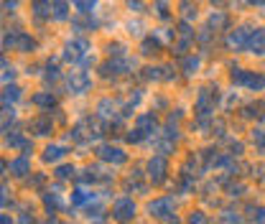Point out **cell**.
Listing matches in <instances>:
<instances>
[{
	"label": "cell",
	"mask_w": 265,
	"mask_h": 224,
	"mask_svg": "<svg viewBox=\"0 0 265 224\" xmlns=\"http://www.w3.org/2000/svg\"><path fill=\"white\" fill-rule=\"evenodd\" d=\"M16 77V71H13V66H8V61H3V79L6 82H11Z\"/></svg>",
	"instance_id": "cell-30"
},
{
	"label": "cell",
	"mask_w": 265,
	"mask_h": 224,
	"mask_svg": "<svg viewBox=\"0 0 265 224\" xmlns=\"http://www.w3.org/2000/svg\"><path fill=\"white\" fill-rule=\"evenodd\" d=\"M74 176V168L71 166H59L56 168V178H71Z\"/></svg>",
	"instance_id": "cell-27"
},
{
	"label": "cell",
	"mask_w": 265,
	"mask_h": 224,
	"mask_svg": "<svg viewBox=\"0 0 265 224\" xmlns=\"http://www.w3.org/2000/svg\"><path fill=\"white\" fill-rule=\"evenodd\" d=\"M212 3H219V0H212Z\"/></svg>",
	"instance_id": "cell-37"
},
{
	"label": "cell",
	"mask_w": 265,
	"mask_h": 224,
	"mask_svg": "<svg viewBox=\"0 0 265 224\" xmlns=\"http://www.w3.org/2000/svg\"><path fill=\"white\" fill-rule=\"evenodd\" d=\"M138 130L143 135H150V133L156 130V115H153V112H145V115L138 118Z\"/></svg>",
	"instance_id": "cell-12"
},
{
	"label": "cell",
	"mask_w": 265,
	"mask_h": 224,
	"mask_svg": "<svg viewBox=\"0 0 265 224\" xmlns=\"http://www.w3.org/2000/svg\"><path fill=\"white\" fill-rule=\"evenodd\" d=\"M214 99H217V89H202L199 92V99H197V112L199 115H209L214 109Z\"/></svg>",
	"instance_id": "cell-7"
},
{
	"label": "cell",
	"mask_w": 265,
	"mask_h": 224,
	"mask_svg": "<svg viewBox=\"0 0 265 224\" xmlns=\"http://www.w3.org/2000/svg\"><path fill=\"white\" fill-rule=\"evenodd\" d=\"M192 221H204V216H202V214L197 211V214H192Z\"/></svg>",
	"instance_id": "cell-35"
},
{
	"label": "cell",
	"mask_w": 265,
	"mask_h": 224,
	"mask_svg": "<svg viewBox=\"0 0 265 224\" xmlns=\"http://www.w3.org/2000/svg\"><path fill=\"white\" fill-rule=\"evenodd\" d=\"M123 51H125V46H120V44L110 46V54H115V56H123Z\"/></svg>",
	"instance_id": "cell-32"
},
{
	"label": "cell",
	"mask_w": 265,
	"mask_h": 224,
	"mask_svg": "<svg viewBox=\"0 0 265 224\" xmlns=\"http://www.w3.org/2000/svg\"><path fill=\"white\" fill-rule=\"evenodd\" d=\"M74 28H79V31H84V28H95V21H90V18H79V21H74Z\"/></svg>",
	"instance_id": "cell-29"
},
{
	"label": "cell",
	"mask_w": 265,
	"mask_h": 224,
	"mask_svg": "<svg viewBox=\"0 0 265 224\" xmlns=\"http://www.w3.org/2000/svg\"><path fill=\"white\" fill-rule=\"evenodd\" d=\"M97 156H100L102 161H110V163H115V166L125 163V153L120 151V148H112V145H102L100 151H97Z\"/></svg>",
	"instance_id": "cell-9"
},
{
	"label": "cell",
	"mask_w": 265,
	"mask_h": 224,
	"mask_svg": "<svg viewBox=\"0 0 265 224\" xmlns=\"http://www.w3.org/2000/svg\"><path fill=\"white\" fill-rule=\"evenodd\" d=\"M71 6L79 13H92V8L97 6V0H71Z\"/></svg>",
	"instance_id": "cell-20"
},
{
	"label": "cell",
	"mask_w": 265,
	"mask_h": 224,
	"mask_svg": "<svg viewBox=\"0 0 265 224\" xmlns=\"http://www.w3.org/2000/svg\"><path fill=\"white\" fill-rule=\"evenodd\" d=\"M66 87H69V94H84L90 89V77L84 71H69Z\"/></svg>",
	"instance_id": "cell-1"
},
{
	"label": "cell",
	"mask_w": 265,
	"mask_h": 224,
	"mask_svg": "<svg viewBox=\"0 0 265 224\" xmlns=\"http://www.w3.org/2000/svg\"><path fill=\"white\" fill-rule=\"evenodd\" d=\"M230 79H232L235 84H245V82H247V71H242V69H232Z\"/></svg>",
	"instance_id": "cell-26"
},
{
	"label": "cell",
	"mask_w": 265,
	"mask_h": 224,
	"mask_svg": "<svg viewBox=\"0 0 265 224\" xmlns=\"http://www.w3.org/2000/svg\"><path fill=\"white\" fill-rule=\"evenodd\" d=\"M150 216H158V219H173V211H171V201L168 199H156L153 204L148 206Z\"/></svg>",
	"instance_id": "cell-8"
},
{
	"label": "cell",
	"mask_w": 265,
	"mask_h": 224,
	"mask_svg": "<svg viewBox=\"0 0 265 224\" xmlns=\"http://www.w3.org/2000/svg\"><path fill=\"white\" fill-rule=\"evenodd\" d=\"M33 16L39 21H46L54 16V3L51 0H33Z\"/></svg>",
	"instance_id": "cell-11"
},
{
	"label": "cell",
	"mask_w": 265,
	"mask_h": 224,
	"mask_svg": "<svg viewBox=\"0 0 265 224\" xmlns=\"http://www.w3.org/2000/svg\"><path fill=\"white\" fill-rule=\"evenodd\" d=\"M16 49H18V51H33V49H36V41L31 39V36H26V33L21 31V33H18V39H16Z\"/></svg>",
	"instance_id": "cell-15"
},
{
	"label": "cell",
	"mask_w": 265,
	"mask_h": 224,
	"mask_svg": "<svg viewBox=\"0 0 265 224\" xmlns=\"http://www.w3.org/2000/svg\"><path fill=\"white\" fill-rule=\"evenodd\" d=\"M255 221H265V209H260V211L255 214Z\"/></svg>",
	"instance_id": "cell-34"
},
{
	"label": "cell",
	"mask_w": 265,
	"mask_h": 224,
	"mask_svg": "<svg viewBox=\"0 0 265 224\" xmlns=\"http://www.w3.org/2000/svg\"><path fill=\"white\" fill-rule=\"evenodd\" d=\"M197 69H199V59H197V56L184 59V74H194Z\"/></svg>",
	"instance_id": "cell-22"
},
{
	"label": "cell",
	"mask_w": 265,
	"mask_h": 224,
	"mask_svg": "<svg viewBox=\"0 0 265 224\" xmlns=\"http://www.w3.org/2000/svg\"><path fill=\"white\" fill-rule=\"evenodd\" d=\"M16 8H18L16 0H6V11H16Z\"/></svg>",
	"instance_id": "cell-33"
},
{
	"label": "cell",
	"mask_w": 265,
	"mask_h": 224,
	"mask_svg": "<svg viewBox=\"0 0 265 224\" xmlns=\"http://www.w3.org/2000/svg\"><path fill=\"white\" fill-rule=\"evenodd\" d=\"M69 8H66V0H54V18L56 21H66V13Z\"/></svg>",
	"instance_id": "cell-19"
},
{
	"label": "cell",
	"mask_w": 265,
	"mask_h": 224,
	"mask_svg": "<svg viewBox=\"0 0 265 224\" xmlns=\"http://www.w3.org/2000/svg\"><path fill=\"white\" fill-rule=\"evenodd\" d=\"M28 158H16V161H11V173L13 176H26L28 173Z\"/></svg>",
	"instance_id": "cell-16"
},
{
	"label": "cell",
	"mask_w": 265,
	"mask_h": 224,
	"mask_svg": "<svg viewBox=\"0 0 265 224\" xmlns=\"http://www.w3.org/2000/svg\"><path fill=\"white\" fill-rule=\"evenodd\" d=\"M64 153H66V151H64L61 145H49L46 151H44V161H46V163H56V161L64 158Z\"/></svg>",
	"instance_id": "cell-13"
},
{
	"label": "cell",
	"mask_w": 265,
	"mask_h": 224,
	"mask_svg": "<svg viewBox=\"0 0 265 224\" xmlns=\"http://www.w3.org/2000/svg\"><path fill=\"white\" fill-rule=\"evenodd\" d=\"M166 171H168V163L163 156H156L148 161V173H150V181L153 183H163L166 181Z\"/></svg>",
	"instance_id": "cell-2"
},
{
	"label": "cell",
	"mask_w": 265,
	"mask_h": 224,
	"mask_svg": "<svg viewBox=\"0 0 265 224\" xmlns=\"http://www.w3.org/2000/svg\"><path fill=\"white\" fill-rule=\"evenodd\" d=\"M92 199H95V194H87V191H82V189L71 194V204H74V206H82V204H87V201H92Z\"/></svg>",
	"instance_id": "cell-18"
},
{
	"label": "cell",
	"mask_w": 265,
	"mask_h": 224,
	"mask_svg": "<svg viewBox=\"0 0 265 224\" xmlns=\"http://www.w3.org/2000/svg\"><path fill=\"white\" fill-rule=\"evenodd\" d=\"M125 69H128V61H123V59H115V61H107V64H102L100 66V71H102V77H118V74H125Z\"/></svg>",
	"instance_id": "cell-10"
},
{
	"label": "cell",
	"mask_w": 265,
	"mask_h": 224,
	"mask_svg": "<svg viewBox=\"0 0 265 224\" xmlns=\"http://www.w3.org/2000/svg\"><path fill=\"white\" fill-rule=\"evenodd\" d=\"M87 49H90V44H87L84 39L69 41V44H66V49H64V59H66V61H79V59H84V56H87Z\"/></svg>",
	"instance_id": "cell-3"
},
{
	"label": "cell",
	"mask_w": 265,
	"mask_h": 224,
	"mask_svg": "<svg viewBox=\"0 0 265 224\" xmlns=\"http://www.w3.org/2000/svg\"><path fill=\"white\" fill-rule=\"evenodd\" d=\"M51 128H54V125H51V120H46V118H39V120L31 123V130H33L36 135H49Z\"/></svg>",
	"instance_id": "cell-14"
},
{
	"label": "cell",
	"mask_w": 265,
	"mask_h": 224,
	"mask_svg": "<svg viewBox=\"0 0 265 224\" xmlns=\"http://www.w3.org/2000/svg\"><path fill=\"white\" fill-rule=\"evenodd\" d=\"M224 23H227V18H224V13H222V11L212 13V18H209V26H212V28H222Z\"/></svg>",
	"instance_id": "cell-24"
},
{
	"label": "cell",
	"mask_w": 265,
	"mask_h": 224,
	"mask_svg": "<svg viewBox=\"0 0 265 224\" xmlns=\"http://www.w3.org/2000/svg\"><path fill=\"white\" fill-rule=\"evenodd\" d=\"M247 3H252V6H262L265 0H247Z\"/></svg>",
	"instance_id": "cell-36"
},
{
	"label": "cell",
	"mask_w": 265,
	"mask_h": 224,
	"mask_svg": "<svg viewBox=\"0 0 265 224\" xmlns=\"http://www.w3.org/2000/svg\"><path fill=\"white\" fill-rule=\"evenodd\" d=\"M44 204H46V209H51V211H56V209L61 206L56 194H44Z\"/></svg>",
	"instance_id": "cell-25"
},
{
	"label": "cell",
	"mask_w": 265,
	"mask_h": 224,
	"mask_svg": "<svg viewBox=\"0 0 265 224\" xmlns=\"http://www.w3.org/2000/svg\"><path fill=\"white\" fill-rule=\"evenodd\" d=\"M252 138L257 140V145H265V130H255V133H252Z\"/></svg>",
	"instance_id": "cell-31"
},
{
	"label": "cell",
	"mask_w": 265,
	"mask_h": 224,
	"mask_svg": "<svg viewBox=\"0 0 265 224\" xmlns=\"http://www.w3.org/2000/svg\"><path fill=\"white\" fill-rule=\"evenodd\" d=\"M247 51L255 54V56H262V54H265V28H255V31L250 33Z\"/></svg>",
	"instance_id": "cell-6"
},
{
	"label": "cell",
	"mask_w": 265,
	"mask_h": 224,
	"mask_svg": "<svg viewBox=\"0 0 265 224\" xmlns=\"http://www.w3.org/2000/svg\"><path fill=\"white\" fill-rule=\"evenodd\" d=\"M156 49H158V41H156V39H148V41L143 44V54H153Z\"/></svg>",
	"instance_id": "cell-28"
},
{
	"label": "cell",
	"mask_w": 265,
	"mask_h": 224,
	"mask_svg": "<svg viewBox=\"0 0 265 224\" xmlns=\"http://www.w3.org/2000/svg\"><path fill=\"white\" fill-rule=\"evenodd\" d=\"M21 97V89L18 87H6V92H3V102L8 104V102H16Z\"/></svg>",
	"instance_id": "cell-23"
},
{
	"label": "cell",
	"mask_w": 265,
	"mask_h": 224,
	"mask_svg": "<svg viewBox=\"0 0 265 224\" xmlns=\"http://www.w3.org/2000/svg\"><path fill=\"white\" fill-rule=\"evenodd\" d=\"M250 89H262L265 87V77H260V74H250L247 71V82H245Z\"/></svg>",
	"instance_id": "cell-21"
},
{
	"label": "cell",
	"mask_w": 265,
	"mask_h": 224,
	"mask_svg": "<svg viewBox=\"0 0 265 224\" xmlns=\"http://www.w3.org/2000/svg\"><path fill=\"white\" fill-rule=\"evenodd\" d=\"M54 94L51 92H39V94H33V104H39V107H54Z\"/></svg>",
	"instance_id": "cell-17"
},
{
	"label": "cell",
	"mask_w": 265,
	"mask_h": 224,
	"mask_svg": "<svg viewBox=\"0 0 265 224\" xmlns=\"http://www.w3.org/2000/svg\"><path fill=\"white\" fill-rule=\"evenodd\" d=\"M133 214H135V204H133L130 199H118V201H115V206H112V216L120 219V221L133 219Z\"/></svg>",
	"instance_id": "cell-5"
},
{
	"label": "cell",
	"mask_w": 265,
	"mask_h": 224,
	"mask_svg": "<svg viewBox=\"0 0 265 224\" xmlns=\"http://www.w3.org/2000/svg\"><path fill=\"white\" fill-rule=\"evenodd\" d=\"M247 41H250V31H247L245 26H240V28H235V31L230 33L227 46L235 49V51H240V49H247Z\"/></svg>",
	"instance_id": "cell-4"
}]
</instances>
